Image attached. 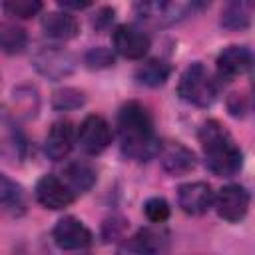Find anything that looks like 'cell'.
Here are the masks:
<instances>
[{"instance_id":"cell-1","label":"cell","mask_w":255,"mask_h":255,"mask_svg":"<svg viewBox=\"0 0 255 255\" xmlns=\"http://www.w3.org/2000/svg\"><path fill=\"white\" fill-rule=\"evenodd\" d=\"M120 147L126 157L145 161L159 149V141L153 131V120L145 106L139 102H128L118 112Z\"/></svg>"},{"instance_id":"cell-2","label":"cell","mask_w":255,"mask_h":255,"mask_svg":"<svg viewBox=\"0 0 255 255\" xmlns=\"http://www.w3.org/2000/svg\"><path fill=\"white\" fill-rule=\"evenodd\" d=\"M199 143L205 165L211 173L219 177H231L241 169L243 153L233 141L231 133L217 120H207L199 128Z\"/></svg>"},{"instance_id":"cell-3","label":"cell","mask_w":255,"mask_h":255,"mask_svg":"<svg viewBox=\"0 0 255 255\" xmlns=\"http://www.w3.org/2000/svg\"><path fill=\"white\" fill-rule=\"evenodd\" d=\"M177 94L183 102L191 106L209 108L217 98V82L211 78V74L201 62H193L183 70Z\"/></svg>"},{"instance_id":"cell-4","label":"cell","mask_w":255,"mask_h":255,"mask_svg":"<svg viewBox=\"0 0 255 255\" xmlns=\"http://www.w3.org/2000/svg\"><path fill=\"white\" fill-rule=\"evenodd\" d=\"M203 4L195 2H165V0H155V2H137L133 6L135 16L153 26V28H167L185 16L193 14L195 8H201Z\"/></svg>"},{"instance_id":"cell-5","label":"cell","mask_w":255,"mask_h":255,"mask_svg":"<svg viewBox=\"0 0 255 255\" xmlns=\"http://www.w3.org/2000/svg\"><path fill=\"white\" fill-rule=\"evenodd\" d=\"M34 68L48 80H62L76 70V58L60 48V46H46L40 48L32 58Z\"/></svg>"},{"instance_id":"cell-6","label":"cell","mask_w":255,"mask_h":255,"mask_svg":"<svg viewBox=\"0 0 255 255\" xmlns=\"http://www.w3.org/2000/svg\"><path fill=\"white\" fill-rule=\"evenodd\" d=\"M76 139L80 143V147L90 153V155H98L102 153L110 141H112V129H110V124L102 118V116H88L82 124H80V129L76 133Z\"/></svg>"},{"instance_id":"cell-7","label":"cell","mask_w":255,"mask_h":255,"mask_svg":"<svg viewBox=\"0 0 255 255\" xmlns=\"http://www.w3.org/2000/svg\"><path fill=\"white\" fill-rule=\"evenodd\" d=\"M52 237H54L56 245L64 251H80V249L90 247L94 241L92 231L80 219H76L72 215H66L56 223Z\"/></svg>"},{"instance_id":"cell-8","label":"cell","mask_w":255,"mask_h":255,"mask_svg":"<svg viewBox=\"0 0 255 255\" xmlns=\"http://www.w3.org/2000/svg\"><path fill=\"white\" fill-rule=\"evenodd\" d=\"M215 201L217 215L229 223H237L247 215L249 209V193L243 185H225L219 189Z\"/></svg>"},{"instance_id":"cell-9","label":"cell","mask_w":255,"mask_h":255,"mask_svg":"<svg viewBox=\"0 0 255 255\" xmlns=\"http://www.w3.org/2000/svg\"><path fill=\"white\" fill-rule=\"evenodd\" d=\"M36 199L46 209H64V207L72 205L76 195L64 183V179H60L52 173H46L36 183Z\"/></svg>"},{"instance_id":"cell-10","label":"cell","mask_w":255,"mask_h":255,"mask_svg":"<svg viewBox=\"0 0 255 255\" xmlns=\"http://www.w3.org/2000/svg\"><path fill=\"white\" fill-rule=\"evenodd\" d=\"M149 44H151L149 36L131 24H122L114 30V48L124 58H129V60L143 58L149 50Z\"/></svg>"},{"instance_id":"cell-11","label":"cell","mask_w":255,"mask_h":255,"mask_svg":"<svg viewBox=\"0 0 255 255\" xmlns=\"http://www.w3.org/2000/svg\"><path fill=\"white\" fill-rule=\"evenodd\" d=\"M213 199V189L205 181L183 183L177 189V203L187 215H203L211 207Z\"/></svg>"},{"instance_id":"cell-12","label":"cell","mask_w":255,"mask_h":255,"mask_svg":"<svg viewBox=\"0 0 255 255\" xmlns=\"http://www.w3.org/2000/svg\"><path fill=\"white\" fill-rule=\"evenodd\" d=\"M251 62H253V56L247 46H227L217 56V62H215L217 76L223 82H231L237 76H243L245 72H249Z\"/></svg>"},{"instance_id":"cell-13","label":"cell","mask_w":255,"mask_h":255,"mask_svg":"<svg viewBox=\"0 0 255 255\" xmlns=\"http://www.w3.org/2000/svg\"><path fill=\"white\" fill-rule=\"evenodd\" d=\"M161 167L171 175H185L195 167V155L179 141H165L157 149Z\"/></svg>"},{"instance_id":"cell-14","label":"cell","mask_w":255,"mask_h":255,"mask_svg":"<svg viewBox=\"0 0 255 255\" xmlns=\"http://www.w3.org/2000/svg\"><path fill=\"white\" fill-rule=\"evenodd\" d=\"M74 139H76V131L74 126L66 120H60L56 124H52V128L46 133V141H44V151L50 159L60 161L64 159L72 147H74Z\"/></svg>"},{"instance_id":"cell-15","label":"cell","mask_w":255,"mask_h":255,"mask_svg":"<svg viewBox=\"0 0 255 255\" xmlns=\"http://www.w3.org/2000/svg\"><path fill=\"white\" fill-rule=\"evenodd\" d=\"M161 251V237L151 229H139L135 235L122 241L116 255H157Z\"/></svg>"},{"instance_id":"cell-16","label":"cell","mask_w":255,"mask_h":255,"mask_svg":"<svg viewBox=\"0 0 255 255\" xmlns=\"http://www.w3.org/2000/svg\"><path fill=\"white\" fill-rule=\"evenodd\" d=\"M42 30L46 36L56 40H70L78 34V20L70 12H48L42 16Z\"/></svg>"},{"instance_id":"cell-17","label":"cell","mask_w":255,"mask_h":255,"mask_svg":"<svg viewBox=\"0 0 255 255\" xmlns=\"http://www.w3.org/2000/svg\"><path fill=\"white\" fill-rule=\"evenodd\" d=\"M64 183L72 189V193H84L96 183V171L86 161H72L64 167Z\"/></svg>"},{"instance_id":"cell-18","label":"cell","mask_w":255,"mask_h":255,"mask_svg":"<svg viewBox=\"0 0 255 255\" xmlns=\"http://www.w3.org/2000/svg\"><path fill=\"white\" fill-rule=\"evenodd\" d=\"M251 16H253V2L235 0L223 8L219 22L227 30H243L251 24Z\"/></svg>"},{"instance_id":"cell-19","label":"cell","mask_w":255,"mask_h":255,"mask_svg":"<svg viewBox=\"0 0 255 255\" xmlns=\"http://www.w3.org/2000/svg\"><path fill=\"white\" fill-rule=\"evenodd\" d=\"M169 74H171L169 64H165L163 60H157V58H151V60L143 62V64L135 70V78L139 80V84L149 86V88L163 86V84L167 82Z\"/></svg>"},{"instance_id":"cell-20","label":"cell","mask_w":255,"mask_h":255,"mask_svg":"<svg viewBox=\"0 0 255 255\" xmlns=\"http://www.w3.org/2000/svg\"><path fill=\"white\" fill-rule=\"evenodd\" d=\"M28 46V34L24 28L14 26V24H6L0 28V50L4 54H20L24 52Z\"/></svg>"},{"instance_id":"cell-21","label":"cell","mask_w":255,"mask_h":255,"mask_svg":"<svg viewBox=\"0 0 255 255\" xmlns=\"http://www.w3.org/2000/svg\"><path fill=\"white\" fill-rule=\"evenodd\" d=\"M84 102H86L84 92H80L76 88H62V90H56L54 96H52V106L58 112L76 110V108L84 106Z\"/></svg>"},{"instance_id":"cell-22","label":"cell","mask_w":255,"mask_h":255,"mask_svg":"<svg viewBox=\"0 0 255 255\" xmlns=\"http://www.w3.org/2000/svg\"><path fill=\"white\" fill-rule=\"evenodd\" d=\"M4 12L14 18H32L42 10V2L38 0H6L2 4Z\"/></svg>"},{"instance_id":"cell-23","label":"cell","mask_w":255,"mask_h":255,"mask_svg":"<svg viewBox=\"0 0 255 255\" xmlns=\"http://www.w3.org/2000/svg\"><path fill=\"white\" fill-rule=\"evenodd\" d=\"M84 62L88 68L92 70H102V68H110L114 66L116 58H114V52L106 46H98V48H90L84 56Z\"/></svg>"},{"instance_id":"cell-24","label":"cell","mask_w":255,"mask_h":255,"mask_svg":"<svg viewBox=\"0 0 255 255\" xmlns=\"http://www.w3.org/2000/svg\"><path fill=\"white\" fill-rule=\"evenodd\" d=\"M143 213H145V217H147L151 223H163V221L169 217L171 209H169V203H167L163 197H151V199L145 201Z\"/></svg>"},{"instance_id":"cell-25","label":"cell","mask_w":255,"mask_h":255,"mask_svg":"<svg viewBox=\"0 0 255 255\" xmlns=\"http://www.w3.org/2000/svg\"><path fill=\"white\" fill-rule=\"evenodd\" d=\"M20 197H22V187L16 181H12L8 175L0 173V203L14 205L20 201Z\"/></svg>"},{"instance_id":"cell-26","label":"cell","mask_w":255,"mask_h":255,"mask_svg":"<svg viewBox=\"0 0 255 255\" xmlns=\"http://www.w3.org/2000/svg\"><path fill=\"white\" fill-rule=\"evenodd\" d=\"M112 22H114V8H100L92 18V26L96 30H106Z\"/></svg>"},{"instance_id":"cell-27","label":"cell","mask_w":255,"mask_h":255,"mask_svg":"<svg viewBox=\"0 0 255 255\" xmlns=\"http://www.w3.org/2000/svg\"><path fill=\"white\" fill-rule=\"evenodd\" d=\"M58 6L64 8V10H82V8H88L90 2H70V0H60Z\"/></svg>"}]
</instances>
